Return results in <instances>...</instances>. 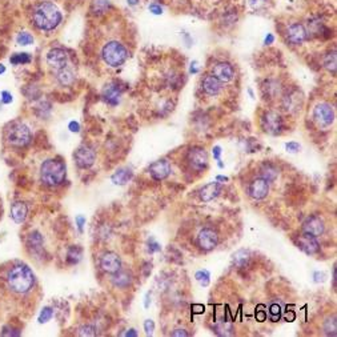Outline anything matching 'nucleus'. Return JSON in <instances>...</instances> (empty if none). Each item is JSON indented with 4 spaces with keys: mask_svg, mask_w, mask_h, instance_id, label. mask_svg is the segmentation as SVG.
<instances>
[{
    "mask_svg": "<svg viewBox=\"0 0 337 337\" xmlns=\"http://www.w3.org/2000/svg\"><path fill=\"white\" fill-rule=\"evenodd\" d=\"M7 284L9 289L15 293H27L32 289L35 276L29 266L16 264L7 273Z\"/></svg>",
    "mask_w": 337,
    "mask_h": 337,
    "instance_id": "f257e3e1",
    "label": "nucleus"
},
{
    "mask_svg": "<svg viewBox=\"0 0 337 337\" xmlns=\"http://www.w3.org/2000/svg\"><path fill=\"white\" fill-rule=\"evenodd\" d=\"M33 23L39 29L43 31H52L60 24L62 21V12L54 3L43 1L33 11Z\"/></svg>",
    "mask_w": 337,
    "mask_h": 337,
    "instance_id": "f03ea898",
    "label": "nucleus"
},
{
    "mask_svg": "<svg viewBox=\"0 0 337 337\" xmlns=\"http://www.w3.org/2000/svg\"><path fill=\"white\" fill-rule=\"evenodd\" d=\"M66 164L59 159H48L40 167V179L48 187H56L66 180Z\"/></svg>",
    "mask_w": 337,
    "mask_h": 337,
    "instance_id": "7ed1b4c3",
    "label": "nucleus"
},
{
    "mask_svg": "<svg viewBox=\"0 0 337 337\" xmlns=\"http://www.w3.org/2000/svg\"><path fill=\"white\" fill-rule=\"evenodd\" d=\"M5 139L9 146L21 148V147H27L31 143L32 133L29 131L28 125H25L24 123L12 121L5 128Z\"/></svg>",
    "mask_w": 337,
    "mask_h": 337,
    "instance_id": "20e7f679",
    "label": "nucleus"
},
{
    "mask_svg": "<svg viewBox=\"0 0 337 337\" xmlns=\"http://www.w3.org/2000/svg\"><path fill=\"white\" fill-rule=\"evenodd\" d=\"M101 56L109 67H120L123 66L127 59H128V50L125 48L121 43L109 42L103 47Z\"/></svg>",
    "mask_w": 337,
    "mask_h": 337,
    "instance_id": "39448f33",
    "label": "nucleus"
},
{
    "mask_svg": "<svg viewBox=\"0 0 337 337\" xmlns=\"http://www.w3.org/2000/svg\"><path fill=\"white\" fill-rule=\"evenodd\" d=\"M313 119L321 128H327L329 125H332V123L335 121V112H333L332 105H329L328 103L317 104L313 109Z\"/></svg>",
    "mask_w": 337,
    "mask_h": 337,
    "instance_id": "423d86ee",
    "label": "nucleus"
},
{
    "mask_svg": "<svg viewBox=\"0 0 337 337\" xmlns=\"http://www.w3.org/2000/svg\"><path fill=\"white\" fill-rule=\"evenodd\" d=\"M261 125L266 133L276 136L283 131V119L275 111H268L262 115Z\"/></svg>",
    "mask_w": 337,
    "mask_h": 337,
    "instance_id": "0eeeda50",
    "label": "nucleus"
},
{
    "mask_svg": "<svg viewBox=\"0 0 337 337\" xmlns=\"http://www.w3.org/2000/svg\"><path fill=\"white\" fill-rule=\"evenodd\" d=\"M74 158H75V163L78 164V167L85 169V168L93 166L96 160V154L93 148H91L89 146H82L76 150Z\"/></svg>",
    "mask_w": 337,
    "mask_h": 337,
    "instance_id": "6e6552de",
    "label": "nucleus"
},
{
    "mask_svg": "<svg viewBox=\"0 0 337 337\" xmlns=\"http://www.w3.org/2000/svg\"><path fill=\"white\" fill-rule=\"evenodd\" d=\"M219 243V235L212 228L201 229L197 235V246L203 251H212Z\"/></svg>",
    "mask_w": 337,
    "mask_h": 337,
    "instance_id": "1a4fd4ad",
    "label": "nucleus"
},
{
    "mask_svg": "<svg viewBox=\"0 0 337 337\" xmlns=\"http://www.w3.org/2000/svg\"><path fill=\"white\" fill-rule=\"evenodd\" d=\"M188 162H189L192 168H195L197 171H203L208 166V155H207L204 148L195 147V148H191L188 152Z\"/></svg>",
    "mask_w": 337,
    "mask_h": 337,
    "instance_id": "9d476101",
    "label": "nucleus"
},
{
    "mask_svg": "<svg viewBox=\"0 0 337 337\" xmlns=\"http://www.w3.org/2000/svg\"><path fill=\"white\" fill-rule=\"evenodd\" d=\"M100 266H101V269L104 272L113 275L119 269H121V260L115 252H105L100 257Z\"/></svg>",
    "mask_w": 337,
    "mask_h": 337,
    "instance_id": "9b49d317",
    "label": "nucleus"
},
{
    "mask_svg": "<svg viewBox=\"0 0 337 337\" xmlns=\"http://www.w3.org/2000/svg\"><path fill=\"white\" fill-rule=\"evenodd\" d=\"M250 196L254 200H262L265 199L268 193H269V183L264 180L262 177H257L251 181L250 187H248Z\"/></svg>",
    "mask_w": 337,
    "mask_h": 337,
    "instance_id": "f8f14e48",
    "label": "nucleus"
},
{
    "mask_svg": "<svg viewBox=\"0 0 337 337\" xmlns=\"http://www.w3.org/2000/svg\"><path fill=\"white\" fill-rule=\"evenodd\" d=\"M297 246L303 252H305L307 254H316L319 253L320 251V244L317 242V238L315 236H311L308 233L303 232L299 236V242H297Z\"/></svg>",
    "mask_w": 337,
    "mask_h": 337,
    "instance_id": "ddd939ff",
    "label": "nucleus"
},
{
    "mask_svg": "<svg viewBox=\"0 0 337 337\" xmlns=\"http://www.w3.org/2000/svg\"><path fill=\"white\" fill-rule=\"evenodd\" d=\"M212 75L221 83H228L235 76V70H233V67L229 63L220 62L213 66Z\"/></svg>",
    "mask_w": 337,
    "mask_h": 337,
    "instance_id": "4468645a",
    "label": "nucleus"
},
{
    "mask_svg": "<svg viewBox=\"0 0 337 337\" xmlns=\"http://www.w3.org/2000/svg\"><path fill=\"white\" fill-rule=\"evenodd\" d=\"M287 39L291 44H301L308 39L307 35V28L300 23L291 24L287 28Z\"/></svg>",
    "mask_w": 337,
    "mask_h": 337,
    "instance_id": "2eb2a0df",
    "label": "nucleus"
},
{
    "mask_svg": "<svg viewBox=\"0 0 337 337\" xmlns=\"http://www.w3.org/2000/svg\"><path fill=\"white\" fill-rule=\"evenodd\" d=\"M47 63L56 70L64 68L68 64V54L62 48H52L47 54Z\"/></svg>",
    "mask_w": 337,
    "mask_h": 337,
    "instance_id": "dca6fc26",
    "label": "nucleus"
},
{
    "mask_svg": "<svg viewBox=\"0 0 337 337\" xmlns=\"http://www.w3.org/2000/svg\"><path fill=\"white\" fill-rule=\"evenodd\" d=\"M150 173L152 179L155 180H164L167 179L169 173H171V164L168 160H158V162L152 163L150 166Z\"/></svg>",
    "mask_w": 337,
    "mask_h": 337,
    "instance_id": "f3484780",
    "label": "nucleus"
},
{
    "mask_svg": "<svg viewBox=\"0 0 337 337\" xmlns=\"http://www.w3.org/2000/svg\"><path fill=\"white\" fill-rule=\"evenodd\" d=\"M303 232L308 233L311 236L319 238L324 233V221L319 216H309L303 224Z\"/></svg>",
    "mask_w": 337,
    "mask_h": 337,
    "instance_id": "a211bd4d",
    "label": "nucleus"
},
{
    "mask_svg": "<svg viewBox=\"0 0 337 337\" xmlns=\"http://www.w3.org/2000/svg\"><path fill=\"white\" fill-rule=\"evenodd\" d=\"M201 88L207 95L216 96L221 91V82H219L213 75H207L201 82Z\"/></svg>",
    "mask_w": 337,
    "mask_h": 337,
    "instance_id": "6ab92c4d",
    "label": "nucleus"
},
{
    "mask_svg": "<svg viewBox=\"0 0 337 337\" xmlns=\"http://www.w3.org/2000/svg\"><path fill=\"white\" fill-rule=\"evenodd\" d=\"M120 96L121 89L116 84H108L103 89V99H104L105 103L111 105H116L120 101Z\"/></svg>",
    "mask_w": 337,
    "mask_h": 337,
    "instance_id": "aec40b11",
    "label": "nucleus"
},
{
    "mask_svg": "<svg viewBox=\"0 0 337 337\" xmlns=\"http://www.w3.org/2000/svg\"><path fill=\"white\" fill-rule=\"evenodd\" d=\"M27 215H28V207H27L24 201L13 203L12 207H11V217H12V220L15 223L21 224L27 219Z\"/></svg>",
    "mask_w": 337,
    "mask_h": 337,
    "instance_id": "412c9836",
    "label": "nucleus"
},
{
    "mask_svg": "<svg viewBox=\"0 0 337 337\" xmlns=\"http://www.w3.org/2000/svg\"><path fill=\"white\" fill-rule=\"evenodd\" d=\"M221 185L219 183H209L200 191V197L203 201H211L221 193Z\"/></svg>",
    "mask_w": 337,
    "mask_h": 337,
    "instance_id": "4be33fe9",
    "label": "nucleus"
},
{
    "mask_svg": "<svg viewBox=\"0 0 337 337\" xmlns=\"http://www.w3.org/2000/svg\"><path fill=\"white\" fill-rule=\"evenodd\" d=\"M112 283L117 288H127L132 284V275H131V272L119 269L116 273H113Z\"/></svg>",
    "mask_w": 337,
    "mask_h": 337,
    "instance_id": "5701e85b",
    "label": "nucleus"
},
{
    "mask_svg": "<svg viewBox=\"0 0 337 337\" xmlns=\"http://www.w3.org/2000/svg\"><path fill=\"white\" fill-rule=\"evenodd\" d=\"M260 175L264 180H266L268 183H271V181H275L277 179V176H279V169L276 168L273 164L271 163H265V164H262L261 168H260Z\"/></svg>",
    "mask_w": 337,
    "mask_h": 337,
    "instance_id": "b1692460",
    "label": "nucleus"
},
{
    "mask_svg": "<svg viewBox=\"0 0 337 337\" xmlns=\"http://www.w3.org/2000/svg\"><path fill=\"white\" fill-rule=\"evenodd\" d=\"M56 79H58V82L62 84V85H71V84L75 82V75H74V72H72L68 67H64V68L58 70Z\"/></svg>",
    "mask_w": 337,
    "mask_h": 337,
    "instance_id": "393cba45",
    "label": "nucleus"
},
{
    "mask_svg": "<svg viewBox=\"0 0 337 337\" xmlns=\"http://www.w3.org/2000/svg\"><path fill=\"white\" fill-rule=\"evenodd\" d=\"M131 177H132V171L127 169V168H123V169H119V171L113 173L112 181L116 185H124L131 180Z\"/></svg>",
    "mask_w": 337,
    "mask_h": 337,
    "instance_id": "a878e982",
    "label": "nucleus"
},
{
    "mask_svg": "<svg viewBox=\"0 0 337 337\" xmlns=\"http://www.w3.org/2000/svg\"><path fill=\"white\" fill-rule=\"evenodd\" d=\"M250 261V253L247 252V251L242 250L238 251L236 253L233 254V262H235V265L239 266V268H243V266H246Z\"/></svg>",
    "mask_w": 337,
    "mask_h": 337,
    "instance_id": "bb28decb",
    "label": "nucleus"
},
{
    "mask_svg": "<svg viewBox=\"0 0 337 337\" xmlns=\"http://www.w3.org/2000/svg\"><path fill=\"white\" fill-rule=\"evenodd\" d=\"M32 60V56L27 52H21V54H15L9 58V62L13 66H20V64H28Z\"/></svg>",
    "mask_w": 337,
    "mask_h": 337,
    "instance_id": "cd10ccee",
    "label": "nucleus"
},
{
    "mask_svg": "<svg viewBox=\"0 0 337 337\" xmlns=\"http://www.w3.org/2000/svg\"><path fill=\"white\" fill-rule=\"evenodd\" d=\"M324 66L327 67V70L332 74H336V52L332 51L329 52L324 59Z\"/></svg>",
    "mask_w": 337,
    "mask_h": 337,
    "instance_id": "c85d7f7f",
    "label": "nucleus"
},
{
    "mask_svg": "<svg viewBox=\"0 0 337 337\" xmlns=\"http://www.w3.org/2000/svg\"><path fill=\"white\" fill-rule=\"evenodd\" d=\"M28 246L32 248H40L43 246V238L39 232L29 233L28 236Z\"/></svg>",
    "mask_w": 337,
    "mask_h": 337,
    "instance_id": "c756f323",
    "label": "nucleus"
},
{
    "mask_svg": "<svg viewBox=\"0 0 337 337\" xmlns=\"http://www.w3.org/2000/svg\"><path fill=\"white\" fill-rule=\"evenodd\" d=\"M16 42L20 46H29L33 43V36L29 32L23 31V32H19V35L16 36Z\"/></svg>",
    "mask_w": 337,
    "mask_h": 337,
    "instance_id": "7c9ffc66",
    "label": "nucleus"
},
{
    "mask_svg": "<svg viewBox=\"0 0 337 337\" xmlns=\"http://www.w3.org/2000/svg\"><path fill=\"white\" fill-rule=\"evenodd\" d=\"M80 257H82V250L75 247V248H71L68 251V262L70 264H76L79 262Z\"/></svg>",
    "mask_w": 337,
    "mask_h": 337,
    "instance_id": "2f4dec72",
    "label": "nucleus"
},
{
    "mask_svg": "<svg viewBox=\"0 0 337 337\" xmlns=\"http://www.w3.org/2000/svg\"><path fill=\"white\" fill-rule=\"evenodd\" d=\"M324 331L328 336H336V319H328L324 324Z\"/></svg>",
    "mask_w": 337,
    "mask_h": 337,
    "instance_id": "473e14b6",
    "label": "nucleus"
},
{
    "mask_svg": "<svg viewBox=\"0 0 337 337\" xmlns=\"http://www.w3.org/2000/svg\"><path fill=\"white\" fill-rule=\"evenodd\" d=\"M196 280L199 281L203 287H207L209 284V272L207 271H199L195 275Z\"/></svg>",
    "mask_w": 337,
    "mask_h": 337,
    "instance_id": "72a5a7b5",
    "label": "nucleus"
},
{
    "mask_svg": "<svg viewBox=\"0 0 337 337\" xmlns=\"http://www.w3.org/2000/svg\"><path fill=\"white\" fill-rule=\"evenodd\" d=\"M269 315H271V320L272 321H277L281 316V308H280V305L273 304L269 307Z\"/></svg>",
    "mask_w": 337,
    "mask_h": 337,
    "instance_id": "f704fd0d",
    "label": "nucleus"
},
{
    "mask_svg": "<svg viewBox=\"0 0 337 337\" xmlns=\"http://www.w3.org/2000/svg\"><path fill=\"white\" fill-rule=\"evenodd\" d=\"M52 315H54V311L51 308H48V307H46V308L43 309L42 313H40V316H39V323H47L48 320H51V317H52Z\"/></svg>",
    "mask_w": 337,
    "mask_h": 337,
    "instance_id": "c9c22d12",
    "label": "nucleus"
},
{
    "mask_svg": "<svg viewBox=\"0 0 337 337\" xmlns=\"http://www.w3.org/2000/svg\"><path fill=\"white\" fill-rule=\"evenodd\" d=\"M95 328L91 327V325H85V327H82L79 331L80 336H95Z\"/></svg>",
    "mask_w": 337,
    "mask_h": 337,
    "instance_id": "e433bc0d",
    "label": "nucleus"
},
{
    "mask_svg": "<svg viewBox=\"0 0 337 337\" xmlns=\"http://www.w3.org/2000/svg\"><path fill=\"white\" fill-rule=\"evenodd\" d=\"M0 99L3 101V104H9V103H12V95L7 91H3L0 93Z\"/></svg>",
    "mask_w": 337,
    "mask_h": 337,
    "instance_id": "4c0bfd02",
    "label": "nucleus"
},
{
    "mask_svg": "<svg viewBox=\"0 0 337 337\" xmlns=\"http://www.w3.org/2000/svg\"><path fill=\"white\" fill-rule=\"evenodd\" d=\"M155 329V323L152 320H146L144 321V331H146L147 335H152Z\"/></svg>",
    "mask_w": 337,
    "mask_h": 337,
    "instance_id": "58836bf2",
    "label": "nucleus"
},
{
    "mask_svg": "<svg viewBox=\"0 0 337 337\" xmlns=\"http://www.w3.org/2000/svg\"><path fill=\"white\" fill-rule=\"evenodd\" d=\"M285 148H287L288 152H292V154H296V152H299V151H300V146H299V144H297V143H295V142L287 143V146H285Z\"/></svg>",
    "mask_w": 337,
    "mask_h": 337,
    "instance_id": "ea45409f",
    "label": "nucleus"
},
{
    "mask_svg": "<svg viewBox=\"0 0 337 337\" xmlns=\"http://www.w3.org/2000/svg\"><path fill=\"white\" fill-rule=\"evenodd\" d=\"M76 224H78V228H79L80 232H83V227L85 224V217L78 216L76 217Z\"/></svg>",
    "mask_w": 337,
    "mask_h": 337,
    "instance_id": "a19ab883",
    "label": "nucleus"
},
{
    "mask_svg": "<svg viewBox=\"0 0 337 337\" xmlns=\"http://www.w3.org/2000/svg\"><path fill=\"white\" fill-rule=\"evenodd\" d=\"M171 335L173 337H180V336L187 337L188 336V332H187V331H185V329H176V331H173V332H172Z\"/></svg>",
    "mask_w": 337,
    "mask_h": 337,
    "instance_id": "79ce46f5",
    "label": "nucleus"
},
{
    "mask_svg": "<svg viewBox=\"0 0 337 337\" xmlns=\"http://www.w3.org/2000/svg\"><path fill=\"white\" fill-rule=\"evenodd\" d=\"M150 11L155 15H160L163 12V8L159 4H151L150 5Z\"/></svg>",
    "mask_w": 337,
    "mask_h": 337,
    "instance_id": "37998d69",
    "label": "nucleus"
},
{
    "mask_svg": "<svg viewBox=\"0 0 337 337\" xmlns=\"http://www.w3.org/2000/svg\"><path fill=\"white\" fill-rule=\"evenodd\" d=\"M148 251H150V252H158V251H160V246H159L158 243H155L151 240V242L148 243Z\"/></svg>",
    "mask_w": 337,
    "mask_h": 337,
    "instance_id": "c03bdc74",
    "label": "nucleus"
},
{
    "mask_svg": "<svg viewBox=\"0 0 337 337\" xmlns=\"http://www.w3.org/2000/svg\"><path fill=\"white\" fill-rule=\"evenodd\" d=\"M68 128H70V131H71V132H79L80 124L78 123V121H71V123H70V125H68Z\"/></svg>",
    "mask_w": 337,
    "mask_h": 337,
    "instance_id": "a18cd8bd",
    "label": "nucleus"
},
{
    "mask_svg": "<svg viewBox=\"0 0 337 337\" xmlns=\"http://www.w3.org/2000/svg\"><path fill=\"white\" fill-rule=\"evenodd\" d=\"M213 158H215V160H220V154H221V148L220 147H213Z\"/></svg>",
    "mask_w": 337,
    "mask_h": 337,
    "instance_id": "49530a36",
    "label": "nucleus"
},
{
    "mask_svg": "<svg viewBox=\"0 0 337 337\" xmlns=\"http://www.w3.org/2000/svg\"><path fill=\"white\" fill-rule=\"evenodd\" d=\"M273 40H275V38H273V35L272 33H268L265 38V44H272L273 43Z\"/></svg>",
    "mask_w": 337,
    "mask_h": 337,
    "instance_id": "de8ad7c7",
    "label": "nucleus"
},
{
    "mask_svg": "<svg viewBox=\"0 0 337 337\" xmlns=\"http://www.w3.org/2000/svg\"><path fill=\"white\" fill-rule=\"evenodd\" d=\"M257 319H258V321H264V320H265V313H264V312H258L257 313Z\"/></svg>",
    "mask_w": 337,
    "mask_h": 337,
    "instance_id": "09e8293b",
    "label": "nucleus"
},
{
    "mask_svg": "<svg viewBox=\"0 0 337 337\" xmlns=\"http://www.w3.org/2000/svg\"><path fill=\"white\" fill-rule=\"evenodd\" d=\"M125 336H138V333L135 332L133 329H129V332L125 333Z\"/></svg>",
    "mask_w": 337,
    "mask_h": 337,
    "instance_id": "8fccbe9b",
    "label": "nucleus"
},
{
    "mask_svg": "<svg viewBox=\"0 0 337 337\" xmlns=\"http://www.w3.org/2000/svg\"><path fill=\"white\" fill-rule=\"evenodd\" d=\"M199 71V70H197V68H196V63H192V66H191V72L192 74H196V72Z\"/></svg>",
    "mask_w": 337,
    "mask_h": 337,
    "instance_id": "3c124183",
    "label": "nucleus"
},
{
    "mask_svg": "<svg viewBox=\"0 0 337 337\" xmlns=\"http://www.w3.org/2000/svg\"><path fill=\"white\" fill-rule=\"evenodd\" d=\"M129 5H136L139 3V0H127Z\"/></svg>",
    "mask_w": 337,
    "mask_h": 337,
    "instance_id": "603ef678",
    "label": "nucleus"
},
{
    "mask_svg": "<svg viewBox=\"0 0 337 337\" xmlns=\"http://www.w3.org/2000/svg\"><path fill=\"white\" fill-rule=\"evenodd\" d=\"M216 180H220V181H228V177H225V176H217Z\"/></svg>",
    "mask_w": 337,
    "mask_h": 337,
    "instance_id": "864d4df0",
    "label": "nucleus"
},
{
    "mask_svg": "<svg viewBox=\"0 0 337 337\" xmlns=\"http://www.w3.org/2000/svg\"><path fill=\"white\" fill-rule=\"evenodd\" d=\"M151 300H150V295H147V299H146V308H148V305H150Z\"/></svg>",
    "mask_w": 337,
    "mask_h": 337,
    "instance_id": "5fc2aeb1",
    "label": "nucleus"
},
{
    "mask_svg": "<svg viewBox=\"0 0 337 337\" xmlns=\"http://www.w3.org/2000/svg\"><path fill=\"white\" fill-rule=\"evenodd\" d=\"M5 72V67L3 66V64H0V75H1V74H4Z\"/></svg>",
    "mask_w": 337,
    "mask_h": 337,
    "instance_id": "6e6d98bb",
    "label": "nucleus"
}]
</instances>
